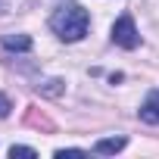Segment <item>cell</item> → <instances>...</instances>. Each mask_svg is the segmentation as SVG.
<instances>
[{
	"label": "cell",
	"mask_w": 159,
	"mask_h": 159,
	"mask_svg": "<svg viewBox=\"0 0 159 159\" xmlns=\"http://www.w3.org/2000/svg\"><path fill=\"white\" fill-rule=\"evenodd\" d=\"M88 25H91V16L81 3H75V0H69V3H59L50 16V28L56 38L62 41H81L88 34Z\"/></svg>",
	"instance_id": "1"
},
{
	"label": "cell",
	"mask_w": 159,
	"mask_h": 159,
	"mask_svg": "<svg viewBox=\"0 0 159 159\" xmlns=\"http://www.w3.org/2000/svg\"><path fill=\"white\" fill-rule=\"evenodd\" d=\"M125 137H103V140H97L94 143V153H100V156H112V153H119V150H125Z\"/></svg>",
	"instance_id": "4"
},
{
	"label": "cell",
	"mask_w": 159,
	"mask_h": 159,
	"mask_svg": "<svg viewBox=\"0 0 159 159\" xmlns=\"http://www.w3.org/2000/svg\"><path fill=\"white\" fill-rule=\"evenodd\" d=\"M140 122H147V125H159V94H156L150 103L140 106Z\"/></svg>",
	"instance_id": "5"
},
{
	"label": "cell",
	"mask_w": 159,
	"mask_h": 159,
	"mask_svg": "<svg viewBox=\"0 0 159 159\" xmlns=\"http://www.w3.org/2000/svg\"><path fill=\"white\" fill-rule=\"evenodd\" d=\"M3 50H10V53H28L31 50V38L28 34H3Z\"/></svg>",
	"instance_id": "3"
},
{
	"label": "cell",
	"mask_w": 159,
	"mask_h": 159,
	"mask_svg": "<svg viewBox=\"0 0 159 159\" xmlns=\"http://www.w3.org/2000/svg\"><path fill=\"white\" fill-rule=\"evenodd\" d=\"M10 156H13V159H16V156H25V159H34L38 153H34L31 147H16V143H13V147H10Z\"/></svg>",
	"instance_id": "6"
},
{
	"label": "cell",
	"mask_w": 159,
	"mask_h": 159,
	"mask_svg": "<svg viewBox=\"0 0 159 159\" xmlns=\"http://www.w3.org/2000/svg\"><path fill=\"white\" fill-rule=\"evenodd\" d=\"M112 44H119V47H125V50H134V47L140 44L137 25H134V19H131L128 13L112 22Z\"/></svg>",
	"instance_id": "2"
},
{
	"label": "cell",
	"mask_w": 159,
	"mask_h": 159,
	"mask_svg": "<svg viewBox=\"0 0 159 159\" xmlns=\"http://www.w3.org/2000/svg\"><path fill=\"white\" fill-rule=\"evenodd\" d=\"M66 156H88L84 150H75V147H69V150H56V159H66Z\"/></svg>",
	"instance_id": "8"
},
{
	"label": "cell",
	"mask_w": 159,
	"mask_h": 159,
	"mask_svg": "<svg viewBox=\"0 0 159 159\" xmlns=\"http://www.w3.org/2000/svg\"><path fill=\"white\" fill-rule=\"evenodd\" d=\"M10 109H13L10 97H7V94H0V119H7V116H10Z\"/></svg>",
	"instance_id": "7"
}]
</instances>
